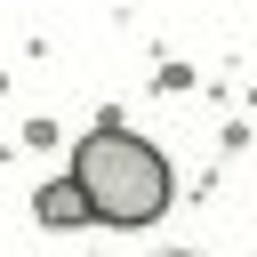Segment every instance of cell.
Masks as SVG:
<instances>
[{"label":"cell","instance_id":"7a4b0ae2","mask_svg":"<svg viewBox=\"0 0 257 257\" xmlns=\"http://www.w3.org/2000/svg\"><path fill=\"white\" fill-rule=\"evenodd\" d=\"M40 225H56V233H72V225H96V201H88V185L80 177H56V185H40Z\"/></svg>","mask_w":257,"mask_h":257},{"label":"cell","instance_id":"3957f363","mask_svg":"<svg viewBox=\"0 0 257 257\" xmlns=\"http://www.w3.org/2000/svg\"><path fill=\"white\" fill-rule=\"evenodd\" d=\"M169 257H185V249H169Z\"/></svg>","mask_w":257,"mask_h":257},{"label":"cell","instance_id":"6da1fadb","mask_svg":"<svg viewBox=\"0 0 257 257\" xmlns=\"http://www.w3.org/2000/svg\"><path fill=\"white\" fill-rule=\"evenodd\" d=\"M72 177L88 185L96 225H153V217L169 209V161H161L137 128H96V137H80Z\"/></svg>","mask_w":257,"mask_h":257}]
</instances>
